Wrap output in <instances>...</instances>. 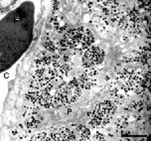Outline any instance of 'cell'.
I'll list each match as a JSON object with an SVG mask.
<instances>
[{"mask_svg":"<svg viewBox=\"0 0 151 141\" xmlns=\"http://www.w3.org/2000/svg\"><path fill=\"white\" fill-rule=\"evenodd\" d=\"M104 80H106V81H109V76H106V77H104Z\"/></svg>","mask_w":151,"mask_h":141,"instance_id":"14","label":"cell"},{"mask_svg":"<svg viewBox=\"0 0 151 141\" xmlns=\"http://www.w3.org/2000/svg\"><path fill=\"white\" fill-rule=\"evenodd\" d=\"M117 105L114 104V101H111L109 99H106L102 102H99L96 105V108L93 112L91 115H96L101 117L102 120L104 121L106 125L107 123H109V121L111 120L113 115L116 112Z\"/></svg>","mask_w":151,"mask_h":141,"instance_id":"2","label":"cell"},{"mask_svg":"<svg viewBox=\"0 0 151 141\" xmlns=\"http://www.w3.org/2000/svg\"><path fill=\"white\" fill-rule=\"evenodd\" d=\"M51 24L54 26V28L58 33H63L64 31H66L68 29V23L66 22V19L63 15L58 14V15H54L51 18Z\"/></svg>","mask_w":151,"mask_h":141,"instance_id":"5","label":"cell"},{"mask_svg":"<svg viewBox=\"0 0 151 141\" xmlns=\"http://www.w3.org/2000/svg\"><path fill=\"white\" fill-rule=\"evenodd\" d=\"M64 39L67 42V48L74 49L79 52L90 48V46L94 41V37L91 31L83 27H79V28L66 31Z\"/></svg>","mask_w":151,"mask_h":141,"instance_id":"1","label":"cell"},{"mask_svg":"<svg viewBox=\"0 0 151 141\" xmlns=\"http://www.w3.org/2000/svg\"><path fill=\"white\" fill-rule=\"evenodd\" d=\"M82 89H83V86H82V83L80 82V80L73 78L70 83H67V86L64 89V94H63L64 106L76 101V100L78 99V97L81 96Z\"/></svg>","mask_w":151,"mask_h":141,"instance_id":"4","label":"cell"},{"mask_svg":"<svg viewBox=\"0 0 151 141\" xmlns=\"http://www.w3.org/2000/svg\"><path fill=\"white\" fill-rule=\"evenodd\" d=\"M12 135H17V131H15L14 130V131L12 132Z\"/></svg>","mask_w":151,"mask_h":141,"instance_id":"15","label":"cell"},{"mask_svg":"<svg viewBox=\"0 0 151 141\" xmlns=\"http://www.w3.org/2000/svg\"><path fill=\"white\" fill-rule=\"evenodd\" d=\"M4 77H5V78H8V77H9V75H8V74H5V75H4Z\"/></svg>","mask_w":151,"mask_h":141,"instance_id":"16","label":"cell"},{"mask_svg":"<svg viewBox=\"0 0 151 141\" xmlns=\"http://www.w3.org/2000/svg\"><path fill=\"white\" fill-rule=\"evenodd\" d=\"M104 59V52L99 47H90L86 50L83 56V68H94L101 64Z\"/></svg>","mask_w":151,"mask_h":141,"instance_id":"3","label":"cell"},{"mask_svg":"<svg viewBox=\"0 0 151 141\" xmlns=\"http://www.w3.org/2000/svg\"><path fill=\"white\" fill-rule=\"evenodd\" d=\"M59 134L62 138V140H77V134L69 127H60Z\"/></svg>","mask_w":151,"mask_h":141,"instance_id":"6","label":"cell"},{"mask_svg":"<svg viewBox=\"0 0 151 141\" xmlns=\"http://www.w3.org/2000/svg\"><path fill=\"white\" fill-rule=\"evenodd\" d=\"M94 137H96V139H98V140H104V136L101 133V132H96V135H94Z\"/></svg>","mask_w":151,"mask_h":141,"instance_id":"13","label":"cell"},{"mask_svg":"<svg viewBox=\"0 0 151 141\" xmlns=\"http://www.w3.org/2000/svg\"><path fill=\"white\" fill-rule=\"evenodd\" d=\"M59 7H60V2H59V1H54L53 2V8H52L53 13H55L57 10H59Z\"/></svg>","mask_w":151,"mask_h":141,"instance_id":"12","label":"cell"},{"mask_svg":"<svg viewBox=\"0 0 151 141\" xmlns=\"http://www.w3.org/2000/svg\"><path fill=\"white\" fill-rule=\"evenodd\" d=\"M43 45H44L46 50L53 54H58L59 50H60V43H55L53 40H50L49 38H47V39L45 40Z\"/></svg>","mask_w":151,"mask_h":141,"instance_id":"8","label":"cell"},{"mask_svg":"<svg viewBox=\"0 0 151 141\" xmlns=\"http://www.w3.org/2000/svg\"><path fill=\"white\" fill-rule=\"evenodd\" d=\"M129 108H130V110L131 109H133V110H136V112H142L143 110V108H144V104H143V101L142 100H137V101H132L130 104L128 105Z\"/></svg>","mask_w":151,"mask_h":141,"instance_id":"9","label":"cell"},{"mask_svg":"<svg viewBox=\"0 0 151 141\" xmlns=\"http://www.w3.org/2000/svg\"><path fill=\"white\" fill-rule=\"evenodd\" d=\"M26 96V99H28L29 101L33 102V104H36V102H38V96H37V93L34 91H29V93H27L25 94Z\"/></svg>","mask_w":151,"mask_h":141,"instance_id":"10","label":"cell"},{"mask_svg":"<svg viewBox=\"0 0 151 141\" xmlns=\"http://www.w3.org/2000/svg\"><path fill=\"white\" fill-rule=\"evenodd\" d=\"M78 135L80 136V138H79L80 140H88L90 139V136H91V131L88 127H86L83 131L79 132V134Z\"/></svg>","mask_w":151,"mask_h":141,"instance_id":"11","label":"cell"},{"mask_svg":"<svg viewBox=\"0 0 151 141\" xmlns=\"http://www.w3.org/2000/svg\"><path fill=\"white\" fill-rule=\"evenodd\" d=\"M36 115L37 114L29 113V117L25 121V126L28 129H36L39 127L40 123H41V117H37Z\"/></svg>","mask_w":151,"mask_h":141,"instance_id":"7","label":"cell"}]
</instances>
